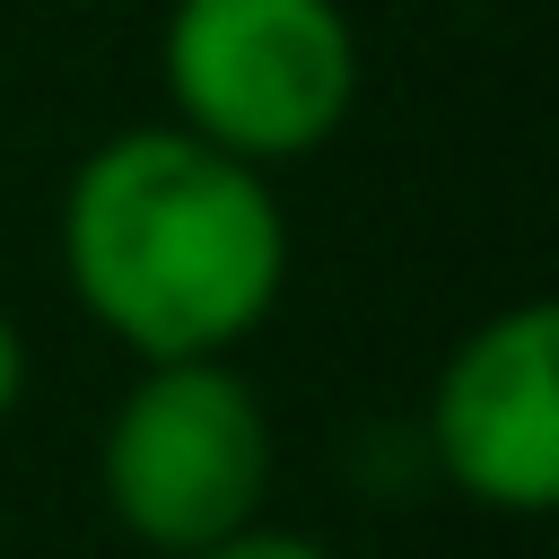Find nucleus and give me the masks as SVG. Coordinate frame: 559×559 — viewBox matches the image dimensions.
<instances>
[{
	"instance_id": "5",
	"label": "nucleus",
	"mask_w": 559,
	"mask_h": 559,
	"mask_svg": "<svg viewBox=\"0 0 559 559\" xmlns=\"http://www.w3.org/2000/svg\"><path fill=\"white\" fill-rule=\"evenodd\" d=\"M192 559H341V550L314 542V533H297V524H245V533H227V542H210Z\"/></svg>"
},
{
	"instance_id": "4",
	"label": "nucleus",
	"mask_w": 559,
	"mask_h": 559,
	"mask_svg": "<svg viewBox=\"0 0 559 559\" xmlns=\"http://www.w3.org/2000/svg\"><path fill=\"white\" fill-rule=\"evenodd\" d=\"M428 463L480 515H550L559 507V306L515 297L480 314L428 384L419 411Z\"/></svg>"
},
{
	"instance_id": "2",
	"label": "nucleus",
	"mask_w": 559,
	"mask_h": 559,
	"mask_svg": "<svg viewBox=\"0 0 559 559\" xmlns=\"http://www.w3.org/2000/svg\"><path fill=\"white\" fill-rule=\"evenodd\" d=\"M271 472H280V428L236 358L131 367L96 437V498L157 559H192L262 524Z\"/></svg>"
},
{
	"instance_id": "6",
	"label": "nucleus",
	"mask_w": 559,
	"mask_h": 559,
	"mask_svg": "<svg viewBox=\"0 0 559 559\" xmlns=\"http://www.w3.org/2000/svg\"><path fill=\"white\" fill-rule=\"evenodd\" d=\"M26 376H35V358H26V332H17V314L0 306V419L26 402Z\"/></svg>"
},
{
	"instance_id": "3",
	"label": "nucleus",
	"mask_w": 559,
	"mask_h": 559,
	"mask_svg": "<svg viewBox=\"0 0 559 559\" xmlns=\"http://www.w3.org/2000/svg\"><path fill=\"white\" fill-rule=\"evenodd\" d=\"M157 79L175 131L280 175L358 114V26L341 0H175Z\"/></svg>"
},
{
	"instance_id": "1",
	"label": "nucleus",
	"mask_w": 559,
	"mask_h": 559,
	"mask_svg": "<svg viewBox=\"0 0 559 559\" xmlns=\"http://www.w3.org/2000/svg\"><path fill=\"white\" fill-rule=\"evenodd\" d=\"M61 280L79 314L148 358H227L245 349L288 288V210L262 166L175 131H105L61 183Z\"/></svg>"
}]
</instances>
